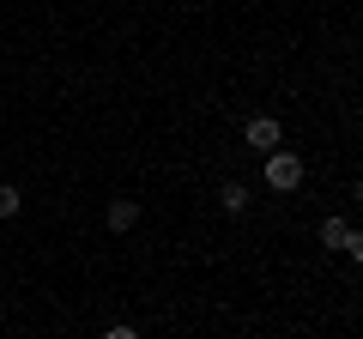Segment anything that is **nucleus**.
Masks as SVG:
<instances>
[{"instance_id":"nucleus-1","label":"nucleus","mask_w":363,"mask_h":339,"mask_svg":"<svg viewBox=\"0 0 363 339\" xmlns=\"http://www.w3.org/2000/svg\"><path fill=\"white\" fill-rule=\"evenodd\" d=\"M297 182H303V157L272 145V152H267V188H272V194H291Z\"/></svg>"},{"instance_id":"nucleus-2","label":"nucleus","mask_w":363,"mask_h":339,"mask_svg":"<svg viewBox=\"0 0 363 339\" xmlns=\"http://www.w3.org/2000/svg\"><path fill=\"white\" fill-rule=\"evenodd\" d=\"M321 248H345L351 261H363V236L351 230L345 218H321Z\"/></svg>"},{"instance_id":"nucleus-3","label":"nucleus","mask_w":363,"mask_h":339,"mask_svg":"<svg viewBox=\"0 0 363 339\" xmlns=\"http://www.w3.org/2000/svg\"><path fill=\"white\" fill-rule=\"evenodd\" d=\"M242 140L255 145V152H272V145H279V116H255L242 128Z\"/></svg>"},{"instance_id":"nucleus-4","label":"nucleus","mask_w":363,"mask_h":339,"mask_svg":"<svg viewBox=\"0 0 363 339\" xmlns=\"http://www.w3.org/2000/svg\"><path fill=\"white\" fill-rule=\"evenodd\" d=\"M140 224V200H109V230H133Z\"/></svg>"},{"instance_id":"nucleus-5","label":"nucleus","mask_w":363,"mask_h":339,"mask_svg":"<svg viewBox=\"0 0 363 339\" xmlns=\"http://www.w3.org/2000/svg\"><path fill=\"white\" fill-rule=\"evenodd\" d=\"M224 212H248V188H242V182L224 188Z\"/></svg>"},{"instance_id":"nucleus-6","label":"nucleus","mask_w":363,"mask_h":339,"mask_svg":"<svg viewBox=\"0 0 363 339\" xmlns=\"http://www.w3.org/2000/svg\"><path fill=\"white\" fill-rule=\"evenodd\" d=\"M18 206H25V200H18V188H13V182H0V218H13Z\"/></svg>"}]
</instances>
